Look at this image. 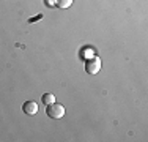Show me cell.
Returning <instances> with one entry per match:
<instances>
[{
    "instance_id": "3",
    "label": "cell",
    "mask_w": 148,
    "mask_h": 142,
    "mask_svg": "<svg viewBox=\"0 0 148 142\" xmlns=\"http://www.w3.org/2000/svg\"><path fill=\"white\" fill-rule=\"evenodd\" d=\"M22 111L27 114V115H36L40 108H38V103L36 101H25L22 106Z\"/></svg>"
},
{
    "instance_id": "6",
    "label": "cell",
    "mask_w": 148,
    "mask_h": 142,
    "mask_svg": "<svg viewBox=\"0 0 148 142\" xmlns=\"http://www.w3.org/2000/svg\"><path fill=\"white\" fill-rule=\"evenodd\" d=\"M40 19H43V14H38V16H35V17H32V19H29V22H35V21H40Z\"/></svg>"
},
{
    "instance_id": "2",
    "label": "cell",
    "mask_w": 148,
    "mask_h": 142,
    "mask_svg": "<svg viewBox=\"0 0 148 142\" xmlns=\"http://www.w3.org/2000/svg\"><path fill=\"white\" fill-rule=\"evenodd\" d=\"M51 119H62L65 115V108L58 103H52V104H47V111H46Z\"/></svg>"
},
{
    "instance_id": "5",
    "label": "cell",
    "mask_w": 148,
    "mask_h": 142,
    "mask_svg": "<svg viewBox=\"0 0 148 142\" xmlns=\"http://www.w3.org/2000/svg\"><path fill=\"white\" fill-rule=\"evenodd\" d=\"M41 101H43L46 106H47V104H52V103H55L54 93H44L43 97H41Z\"/></svg>"
},
{
    "instance_id": "7",
    "label": "cell",
    "mask_w": 148,
    "mask_h": 142,
    "mask_svg": "<svg viewBox=\"0 0 148 142\" xmlns=\"http://www.w3.org/2000/svg\"><path fill=\"white\" fill-rule=\"evenodd\" d=\"M44 3L47 6H55V0H44Z\"/></svg>"
},
{
    "instance_id": "4",
    "label": "cell",
    "mask_w": 148,
    "mask_h": 142,
    "mask_svg": "<svg viewBox=\"0 0 148 142\" xmlns=\"http://www.w3.org/2000/svg\"><path fill=\"white\" fill-rule=\"evenodd\" d=\"M71 5H73V0H55V6H58L62 10L69 8Z\"/></svg>"
},
{
    "instance_id": "1",
    "label": "cell",
    "mask_w": 148,
    "mask_h": 142,
    "mask_svg": "<svg viewBox=\"0 0 148 142\" xmlns=\"http://www.w3.org/2000/svg\"><path fill=\"white\" fill-rule=\"evenodd\" d=\"M101 70V60L98 59V57H90V59L85 60V71L91 76H95V74H98Z\"/></svg>"
}]
</instances>
